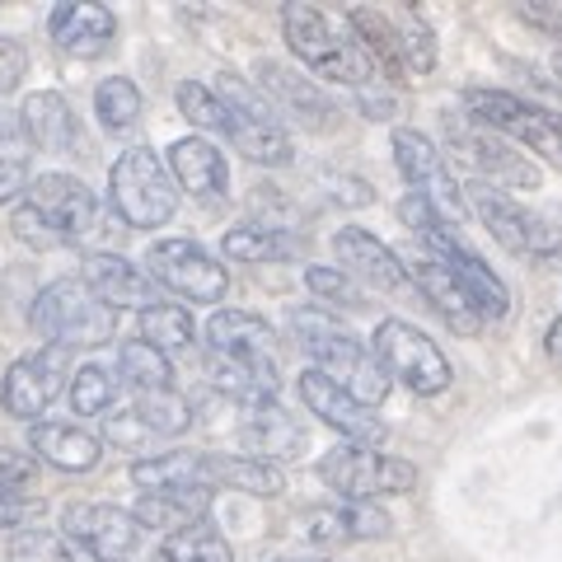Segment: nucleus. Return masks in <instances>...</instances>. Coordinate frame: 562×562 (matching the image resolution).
<instances>
[{
    "label": "nucleus",
    "instance_id": "2eb2a0df",
    "mask_svg": "<svg viewBox=\"0 0 562 562\" xmlns=\"http://www.w3.org/2000/svg\"><path fill=\"white\" fill-rule=\"evenodd\" d=\"M301 403H305V408L319 417V422H328V427L338 431L347 446H380L384 436H390V427H384V422L375 417L371 403L351 398L342 384H333L328 375L314 371V366L301 375Z\"/></svg>",
    "mask_w": 562,
    "mask_h": 562
},
{
    "label": "nucleus",
    "instance_id": "f03ea898",
    "mask_svg": "<svg viewBox=\"0 0 562 562\" xmlns=\"http://www.w3.org/2000/svg\"><path fill=\"white\" fill-rule=\"evenodd\" d=\"M281 33H286L291 52L301 57L310 76L347 85V90H371L380 80L375 61L366 57V47L357 43V33L347 29V20L338 24L314 5H286L281 10Z\"/></svg>",
    "mask_w": 562,
    "mask_h": 562
},
{
    "label": "nucleus",
    "instance_id": "0eeeda50",
    "mask_svg": "<svg viewBox=\"0 0 562 562\" xmlns=\"http://www.w3.org/2000/svg\"><path fill=\"white\" fill-rule=\"evenodd\" d=\"M464 109L469 122H479V127L506 136L512 146L535 150L562 169V117H553L549 109L506 90H464Z\"/></svg>",
    "mask_w": 562,
    "mask_h": 562
},
{
    "label": "nucleus",
    "instance_id": "de8ad7c7",
    "mask_svg": "<svg viewBox=\"0 0 562 562\" xmlns=\"http://www.w3.org/2000/svg\"><path fill=\"white\" fill-rule=\"evenodd\" d=\"M24 512H29V502L20 497V492H5V487H0V530H14V525L24 520Z\"/></svg>",
    "mask_w": 562,
    "mask_h": 562
},
{
    "label": "nucleus",
    "instance_id": "a19ab883",
    "mask_svg": "<svg viewBox=\"0 0 562 562\" xmlns=\"http://www.w3.org/2000/svg\"><path fill=\"white\" fill-rule=\"evenodd\" d=\"M305 286L319 305H333V310H361V286L351 281L342 268H305Z\"/></svg>",
    "mask_w": 562,
    "mask_h": 562
},
{
    "label": "nucleus",
    "instance_id": "423d86ee",
    "mask_svg": "<svg viewBox=\"0 0 562 562\" xmlns=\"http://www.w3.org/2000/svg\"><path fill=\"white\" fill-rule=\"evenodd\" d=\"M216 94L225 103V136H231V146L244 155L249 165H291V136L281 127V113L268 103V94L254 90L249 80L239 76H216Z\"/></svg>",
    "mask_w": 562,
    "mask_h": 562
},
{
    "label": "nucleus",
    "instance_id": "ddd939ff",
    "mask_svg": "<svg viewBox=\"0 0 562 562\" xmlns=\"http://www.w3.org/2000/svg\"><path fill=\"white\" fill-rule=\"evenodd\" d=\"M61 535L94 562H127L136 553L140 520L113 502H70L61 512Z\"/></svg>",
    "mask_w": 562,
    "mask_h": 562
},
{
    "label": "nucleus",
    "instance_id": "37998d69",
    "mask_svg": "<svg viewBox=\"0 0 562 562\" xmlns=\"http://www.w3.org/2000/svg\"><path fill=\"white\" fill-rule=\"evenodd\" d=\"M10 231H14V239L20 244H29V249H38V254H47V249H61V235L52 231V225L38 216V211H33L29 202L14 211V221H10Z\"/></svg>",
    "mask_w": 562,
    "mask_h": 562
},
{
    "label": "nucleus",
    "instance_id": "e433bc0d",
    "mask_svg": "<svg viewBox=\"0 0 562 562\" xmlns=\"http://www.w3.org/2000/svg\"><path fill=\"white\" fill-rule=\"evenodd\" d=\"M394 33H398V52H403V66L413 70V76H427L436 70V33L431 24L422 20L417 10H394Z\"/></svg>",
    "mask_w": 562,
    "mask_h": 562
},
{
    "label": "nucleus",
    "instance_id": "3c124183",
    "mask_svg": "<svg viewBox=\"0 0 562 562\" xmlns=\"http://www.w3.org/2000/svg\"><path fill=\"white\" fill-rule=\"evenodd\" d=\"M281 562H319V558H281Z\"/></svg>",
    "mask_w": 562,
    "mask_h": 562
},
{
    "label": "nucleus",
    "instance_id": "7c9ffc66",
    "mask_svg": "<svg viewBox=\"0 0 562 562\" xmlns=\"http://www.w3.org/2000/svg\"><path fill=\"white\" fill-rule=\"evenodd\" d=\"M347 29L357 33V43L366 47V57L375 61L380 76H390V80H403V76H408V66H403V52H398L394 20H390L384 10L351 5V10H347Z\"/></svg>",
    "mask_w": 562,
    "mask_h": 562
},
{
    "label": "nucleus",
    "instance_id": "aec40b11",
    "mask_svg": "<svg viewBox=\"0 0 562 562\" xmlns=\"http://www.w3.org/2000/svg\"><path fill=\"white\" fill-rule=\"evenodd\" d=\"M254 76H258V90L268 94V103H272L277 113H291L295 122H305V127H314V132H324L328 122H333L328 94L314 80H305L301 70H291V66H281V61H258Z\"/></svg>",
    "mask_w": 562,
    "mask_h": 562
},
{
    "label": "nucleus",
    "instance_id": "f8f14e48",
    "mask_svg": "<svg viewBox=\"0 0 562 562\" xmlns=\"http://www.w3.org/2000/svg\"><path fill=\"white\" fill-rule=\"evenodd\" d=\"M450 150L479 173V183H492V188H539V169L516 155V146L497 132L479 127L469 117H454L450 122Z\"/></svg>",
    "mask_w": 562,
    "mask_h": 562
},
{
    "label": "nucleus",
    "instance_id": "c03bdc74",
    "mask_svg": "<svg viewBox=\"0 0 562 562\" xmlns=\"http://www.w3.org/2000/svg\"><path fill=\"white\" fill-rule=\"evenodd\" d=\"M24 76H29V52H24V43L0 33V94H14Z\"/></svg>",
    "mask_w": 562,
    "mask_h": 562
},
{
    "label": "nucleus",
    "instance_id": "c9c22d12",
    "mask_svg": "<svg viewBox=\"0 0 562 562\" xmlns=\"http://www.w3.org/2000/svg\"><path fill=\"white\" fill-rule=\"evenodd\" d=\"M192 338H198V324H192V314L183 305H155L140 314V342H150L155 351H188Z\"/></svg>",
    "mask_w": 562,
    "mask_h": 562
},
{
    "label": "nucleus",
    "instance_id": "6ab92c4d",
    "mask_svg": "<svg viewBox=\"0 0 562 562\" xmlns=\"http://www.w3.org/2000/svg\"><path fill=\"white\" fill-rule=\"evenodd\" d=\"M239 446L249 450L254 460L281 469L286 460H301V454H305L310 431H305L286 408H277V403H258V408H244Z\"/></svg>",
    "mask_w": 562,
    "mask_h": 562
},
{
    "label": "nucleus",
    "instance_id": "4be33fe9",
    "mask_svg": "<svg viewBox=\"0 0 562 562\" xmlns=\"http://www.w3.org/2000/svg\"><path fill=\"white\" fill-rule=\"evenodd\" d=\"M47 33L70 57H99L117 38V20L109 5H94V0H66V5L52 10Z\"/></svg>",
    "mask_w": 562,
    "mask_h": 562
},
{
    "label": "nucleus",
    "instance_id": "9d476101",
    "mask_svg": "<svg viewBox=\"0 0 562 562\" xmlns=\"http://www.w3.org/2000/svg\"><path fill=\"white\" fill-rule=\"evenodd\" d=\"M394 165L403 173V183H408V192H417V198L427 202L436 216L450 221L454 231H460V221H464V192H460V183H454L446 155L436 150V140L413 132V127H398L394 132Z\"/></svg>",
    "mask_w": 562,
    "mask_h": 562
},
{
    "label": "nucleus",
    "instance_id": "4c0bfd02",
    "mask_svg": "<svg viewBox=\"0 0 562 562\" xmlns=\"http://www.w3.org/2000/svg\"><path fill=\"white\" fill-rule=\"evenodd\" d=\"M94 113H99V122L109 132H132L136 117H140V90H136L127 76L103 80L99 90H94Z\"/></svg>",
    "mask_w": 562,
    "mask_h": 562
},
{
    "label": "nucleus",
    "instance_id": "6e6552de",
    "mask_svg": "<svg viewBox=\"0 0 562 562\" xmlns=\"http://www.w3.org/2000/svg\"><path fill=\"white\" fill-rule=\"evenodd\" d=\"M319 479L342 492V502H380L417 487V464L398 454H380L375 446H333L319 460Z\"/></svg>",
    "mask_w": 562,
    "mask_h": 562
},
{
    "label": "nucleus",
    "instance_id": "39448f33",
    "mask_svg": "<svg viewBox=\"0 0 562 562\" xmlns=\"http://www.w3.org/2000/svg\"><path fill=\"white\" fill-rule=\"evenodd\" d=\"M109 198H113V211L132 231H160L173 211H179V188H173L169 165L146 146H132L113 160Z\"/></svg>",
    "mask_w": 562,
    "mask_h": 562
},
{
    "label": "nucleus",
    "instance_id": "f3484780",
    "mask_svg": "<svg viewBox=\"0 0 562 562\" xmlns=\"http://www.w3.org/2000/svg\"><path fill=\"white\" fill-rule=\"evenodd\" d=\"M333 254H338V268L357 281V286H375V291L408 286V262L384 239L361 231V225H342V231L333 235Z\"/></svg>",
    "mask_w": 562,
    "mask_h": 562
},
{
    "label": "nucleus",
    "instance_id": "49530a36",
    "mask_svg": "<svg viewBox=\"0 0 562 562\" xmlns=\"http://www.w3.org/2000/svg\"><path fill=\"white\" fill-rule=\"evenodd\" d=\"M29 479H33V460H29V454H20L14 446H0V487L20 492Z\"/></svg>",
    "mask_w": 562,
    "mask_h": 562
},
{
    "label": "nucleus",
    "instance_id": "c756f323",
    "mask_svg": "<svg viewBox=\"0 0 562 562\" xmlns=\"http://www.w3.org/2000/svg\"><path fill=\"white\" fill-rule=\"evenodd\" d=\"M206 483L249 492V497H281L286 492V473L277 464L254 460V454H206Z\"/></svg>",
    "mask_w": 562,
    "mask_h": 562
},
{
    "label": "nucleus",
    "instance_id": "7ed1b4c3",
    "mask_svg": "<svg viewBox=\"0 0 562 562\" xmlns=\"http://www.w3.org/2000/svg\"><path fill=\"white\" fill-rule=\"evenodd\" d=\"M29 324L47 347H109L117 338V310L103 305L80 277H57L43 286Z\"/></svg>",
    "mask_w": 562,
    "mask_h": 562
},
{
    "label": "nucleus",
    "instance_id": "393cba45",
    "mask_svg": "<svg viewBox=\"0 0 562 562\" xmlns=\"http://www.w3.org/2000/svg\"><path fill=\"white\" fill-rule=\"evenodd\" d=\"M272 328L258 319V314L244 310H216L206 319V351H221V357L235 361H254V366H277L272 357Z\"/></svg>",
    "mask_w": 562,
    "mask_h": 562
},
{
    "label": "nucleus",
    "instance_id": "58836bf2",
    "mask_svg": "<svg viewBox=\"0 0 562 562\" xmlns=\"http://www.w3.org/2000/svg\"><path fill=\"white\" fill-rule=\"evenodd\" d=\"M117 384L113 371H103V366H80L76 375H70V408H76V417H99L113 408L117 398Z\"/></svg>",
    "mask_w": 562,
    "mask_h": 562
},
{
    "label": "nucleus",
    "instance_id": "dca6fc26",
    "mask_svg": "<svg viewBox=\"0 0 562 562\" xmlns=\"http://www.w3.org/2000/svg\"><path fill=\"white\" fill-rule=\"evenodd\" d=\"M66 375V347H43L33 357H20L0 380V403H5L10 417H20L33 427V417H43V408L61 394Z\"/></svg>",
    "mask_w": 562,
    "mask_h": 562
},
{
    "label": "nucleus",
    "instance_id": "79ce46f5",
    "mask_svg": "<svg viewBox=\"0 0 562 562\" xmlns=\"http://www.w3.org/2000/svg\"><path fill=\"white\" fill-rule=\"evenodd\" d=\"M179 113L202 132H225V103L216 90H206L198 80H183L179 85Z\"/></svg>",
    "mask_w": 562,
    "mask_h": 562
},
{
    "label": "nucleus",
    "instance_id": "c85d7f7f",
    "mask_svg": "<svg viewBox=\"0 0 562 562\" xmlns=\"http://www.w3.org/2000/svg\"><path fill=\"white\" fill-rule=\"evenodd\" d=\"M221 254L231 262H281V258L305 254V239L291 235V231H281V225L244 221V225H235V231H225Z\"/></svg>",
    "mask_w": 562,
    "mask_h": 562
},
{
    "label": "nucleus",
    "instance_id": "b1692460",
    "mask_svg": "<svg viewBox=\"0 0 562 562\" xmlns=\"http://www.w3.org/2000/svg\"><path fill=\"white\" fill-rule=\"evenodd\" d=\"M169 173L183 192H192V198H202V202H216V198H225V188H231V165H225V155L211 146L206 136L173 140Z\"/></svg>",
    "mask_w": 562,
    "mask_h": 562
},
{
    "label": "nucleus",
    "instance_id": "412c9836",
    "mask_svg": "<svg viewBox=\"0 0 562 562\" xmlns=\"http://www.w3.org/2000/svg\"><path fill=\"white\" fill-rule=\"evenodd\" d=\"M394 530L390 512L380 502H338V506H314L305 516V539L333 549V543H351V539H384Z\"/></svg>",
    "mask_w": 562,
    "mask_h": 562
},
{
    "label": "nucleus",
    "instance_id": "4468645a",
    "mask_svg": "<svg viewBox=\"0 0 562 562\" xmlns=\"http://www.w3.org/2000/svg\"><path fill=\"white\" fill-rule=\"evenodd\" d=\"M29 206L61 235V244H90L94 235H103V211L94 202V192L85 188L70 173H43V179L29 183Z\"/></svg>",
    "mask_w": 562,
    "mask_h": 562
},
{
    "label": "nucleus",
    "instance_id": "ea45409f",
    "mask_svg": "<svg viewBox=\"0 0 562 562\" xmlns=\"http://www.w3.org/2000/svg\"><path fill=\"white\" fill-rule=\"evenodd\" d=\"M5 562H76L66 549V535L43 530V525H29V530H14Z\"/></svg>",
    "mask_w": 562,
    "mask_h": 562
},
{
    "label": "nucleus",
    "instance_id": "5701e85b",
    "mask_svg": "<svg viewBox=\"0 0 562 562\" xmlns=\"http://www.w3.org/2000/svg\"><path fill=\"white\" fill-rule=\"evenodd\" d=\"M408 281L422 291V301H427L441 319L454 328V333H479L483 328V314L473 310V301L464 295V286L450 277V268L441 258H431V254H417L408 258Z\"/></svg>",
    "mask_w": 562,
    "mask_h": 562
},
{
    "label": "nucleus",
    "instance_id": "1a4fd4ad",
    "mask_svg": "<svg viewBox=\"0 0 562 562\" xmlns=\"http://www.w3.org/2000/svg\"><path fill=\"white\" fill-rule=\"evenodd\" d=\"M371 351L380 357L384 375L403 380L413 394H427V398L431 394H446L450 380H454L446 351L436 347L417 324H408V319H384L375 328V338H371Z\"/></svg>",
    "mask_w": 562,
    "mask_h": 562
},
{
    "label": "nucleus",
    "instance_id": "bb28decb",
    "mask_svg": "<svg viewBox=\"0 0 562 562\" xmlns=\"http://www.w3.org/2000/svg\"><path fill=\"white\" fill-rule=\"evenodd\" d=\"M20 122H24V136H29L38 150H47V155H70V150L80 146L76 113H70V103H66L57 90L29 94L24 109H20Z\"/></svg>",
    "mask_w": 562,
    "mask_h": 562
},
{
    "label": "nucleus",
    "instance_id": "20e7f679",
    "mask_svg": "<svg viewBox=\"0 0 562 562\" xmlns=\"http://www.w3.org/2000/svg\"><path fill=\"white\" fill-rule=\"evenodd\" d=\"M469 206L506 254L539 262V268H549V272H562V231L549 216H539V211L516 202L506 188H492L479 179L469 183Z\"/></svg>",
    "mask_w": 562,
    "mask_h": 562
},
{
    "label": "nucleus",
    "instance_id": "a211bd4d",
    "mask_svg": "<svg viewBox=\"0 0 562 562\" xmlns=\"http://www.w3.org/2000/svg\"><path fill=\"white\" fill-rule=\"evenodd\" d=\"M80 281L90 286L103 305H113V310H155V305H165L160 301V291H155V277L150 272H140L136 262H127L122 254H90L80 262Z\"/></svg>",
    "mask_w": 562,
    "mask_h": 562
},
{
    "label": "nucleus",
    "instance_id": "f704fd0d",
    "mask_svg": "<svg viewBox=\"0 0 562 562\" xmlns=\"http://www.w3.org/2000/svg\"><path fill=\"white\" fill-rule=\"evenodd\" d=\"M136 422L146 427L150 436H183L192 427V408L179 390H150V394H136L132 403Z\"/></svg>",
    "mask_w": 562,
    "mask_h": 562
},
{
    "label": "nucleus",
    "instance_id": "09e8293b",
    "mask_svg": "<svg viewBox=\"0 0 562 562\" xmlns=\"http://www.w3.org/2000/svg\"><path fill=\"white\" fill-rule=\"evenodd\" d=\"M543 347H549V357L562 366V314H558V319L549 324V333H543Z\"/></svg>",
    "mask_w": 562,
    "mask_h": 562
},
{
    "label": "nucleus",
    "instance_id": "f257e3e1",
    "mask_svg": "<svg viewBox=\"0 0 562 562\" xmlns=\"http://www.w3.org/2000/svg\"><path fill=\"white\" fill-rule=\"evenodd\" d=\"M291 333L301 338V351L314 361V371L328 375L333 384H342L351 398H361V403L375 408V403L390 394V375H384L380 357L342 319H333L328 310H319V305L295 310Z\"/></svg>",
    "mask_w": 562,
    "mask_h": 562
},
{
    "label": "nucleus",
    "instance_id": "9b49d317",
    "mask_svg": "<svg viewBox=\"0 0 562 562\" xmlns=\"http://www.w3.org/2000/svg\"><path fill=\"white\" fill-rule=\"evenodd\" d=\"M146 272L160 281V286H169L173 295L198 301V305H216V301H225V291H231V272H225L198 239H155L146 254Z\"/></svg>",
    "mask_w": 562,
    "mask_h": 562
},
{
    "label": "nucleus",
    "instance_id": "cd10ccee",
    "mask_svg": "<svg viewBox=\"0 0 562 562\" xmlns=\"http://www.w3.org/2000/svg\"><path fill=\"white\" fill-rule=\"evenodd\" d=\"M206 512H211V487H173V492H140L132 516L140 520V530L179 535L188 525H202Z\"/></svg>",
    "mask_w": 562,
    "mask_h": 562
},
{
    "label": "nucleus",
    "instance_id": "72a5a7b5",
    "mask_svg": "<svg viewBox=\"0 0 562 562\" xmlns=\"http://www.w3.org/2000/svg\"><path fill=\"white\" fill-rule=\"evenodd\" d=\"M160 562H235V549L216 525L202 520V525H188L179 535H165Z\"/></svg>",
    "mask_w": 562,
    "mask_h": 562
},
{
    "label": "nucleus",
    "instance_id": "8fccbe9b",
    "mask_svg": "<svg viewBox=\"0 0 562 562\" xmlns=\"http://www.w3.org/2000/svg\"><path fill=\"white\" fill-rule=\"evenodd\" d=\"M543 85H549V90H562V47L543 61Z\"/></svg>",
    "mask_w": 562,
    "mask_h": 562
},
{
    "label": "nucleus",
    "instance_id": "a878e982",
    "mask_svg": "<svg viewBox=\"0 0 562 562\" xmlns=\"http://www.w3.org/2000/svg\"><path fill=\"white\" fill-rule=\"evenodd\" d=\"M29 450L38 454L43 464L61 469V473H90L99 464V436L76 427V422H33L29 427Z\"/></svg>",
    "mask_w": 562,
    "mask_h": 562
},
{
    "label": "nucleus",
    "instance_id": "2f4dec72",
    "mask_svg": "<svg viewBox=\"0 0 562 562\" xmlns=\"http://www.w3.org/2000/svg\"><path fill=\"white\" fill-rule=\"evenodd\" d=\"M132 483L140 492H173V487H211L206 483V454L192 450H169V454H146L132 464Z\"/></svg>",
    "mask_w": 562,
    "mask_h": 562
},
{
    "label": "nucleus",
    "instance_id": "473e14b6",
    "mask_svg": "<svg viewBox=\"0 0 562 562\" xmlns=\"http://www.w3.org/2000/svg\"><path fill=\"white\" fill-rule=\"evenodd\" d=\"M117 375L122 384H132L136 394H150V390H173V366L165 351H155L150 342H122L117 347Z\"/></svg>",
    "mask_w": 562,
    "mask_h": 562
},
{
    "label": "nucleus",
    "instance_id": "a18cd8bd",
    "mask_svg": "<svg viewBox=\"0 0 562 562\" xmlns=\"http://www.w3.org/2000/svg\"><path fill=\"white\" fill-rule=\"evenodd\" d=\"M29 165H24V155H14V150H0V202H10V198H20V192H29Z\"/></svg>",
    "mask_w": 562,
    "mask_h": 562
}]
</instances>
